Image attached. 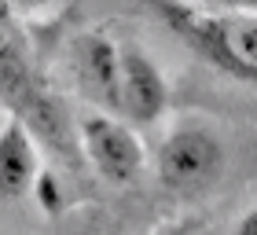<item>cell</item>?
Here are the masks:
<instances>
[{
  "label": "cell",
  "instance_id": "cell-2",
  "mask_svg": "<svg viewBox=\"0 0 257 235\" xmlns=\"http://www.w3.org/2000/svg\"><path fill=\"white\" fill-rule=\"evenodd\" d=\"M224 173V147L202 125H184L158 147V176L177 195H198Z\"/></svg>",
  "mask_w": 257,
  "mask_h": 235
},
{
  "label": "cell",
  "instance_id": "cell-12",
  "mask_svg": "<svg viewBox=\"0 0 257 235\" xmlns=\"http://www.w3.org/2000/svg\"><path fill=\"white\" fill-rule=\"evenodd\" d=\"M155 235H184L180 228H162V231H155Z\"/></svg>",
  "mask_w": 257,
  "mask_h": 235
},
{
  "label": "cell",
  "instance_id": "cell-7",
  "mask_svg": "<svg viewBox=\"0 0 257 235\" xmlns=\"http://www.w3.org/2000/svg\"><path fill=\"white\" fill-rule=\"evenodd\" d=\"M37 144L22 118L0 129V198H22L37 184Z\"/></svg>",
  "mask_w": 257,
  "mask_h": 235
},
{
  "label": "cell",
  "instance_id": "cell-1",
  "mask_svg": "<svg viewBox=\"0 0 257 235\" xmlns=\"http://www.w3.org/2000/svg\"><path fill=\"white\" fill-rule=\"evenodd\" d=\"M147 8L220 74L257 85V15L206 11L188 0H147Z\"/></svg>",
  "mask_w": 257,
  "mask_h": 235
},
{
  "label": "cell",
  "instance_id": "cell-3",
  "mask_svg": "<svg viewBox=\"0 0 257 235\" xmlns=\"http://www.w3.org/2000/svg\"><path fill=\"white\" fill-rule=\"evenodd\" d=\"M0 99L8 103L15 118H22L30 129H37L41 136H48L52 144H63V118L59 107L41 92V85L33 81L26 55H22L19 41L11 37L8 30H0Z\"/></svg>",
  "mask_w": 257,
  "mask_h": 235
},
{
  "label": "cell",
  "instance_id": "cell-8",
  "mask_svg": "<svg viewBox=\"0 0 257 235\" xmlns=\"http://www.w3.org/2000/svg\"><path fill=\"white\" fill-rule=\"evenodd\" d=\"M33 191H37V206L44 209V213H59V209H63V187H59V176L41 173L37 184H33Z\"/></svg>",
  "mask_w": 257,
  "mask_h": 235
},
{
  "label": "cell",
  "instance_id": "cell-13",
  "mask_svg": "<svg viewBox=\"0 0 257 235\" xmlns=\"http://www.w3.org/2000/svg\"><path fill=\"white\" fill-rule=\"evenodd\" d=\"M22 4H33V8H41V4H48V0H22Z\"/></svg>",
  "mask_w": 257,
  "mask_h": 235
},
{
  "label": "cell",
  "instance_id": "cell-11",
  "mask_svg": "<svg viewBox=\"0 0 257 235\" xmlns=\"http://www.w3.org/2000/svg\"><path fill=\"white\" fill-rule=\"evenodd\" d=\"M0 30H15V11H11V0H0Z\"/></svg>",
  "mask_w": 257,
  "mask_h": 235
},
{
  "label": "cell",
  "instance_id": "cell-6",
  "mask_svg": "<svg viewBox=\"0 0 257 235\" xmlns=\"http://www.w3.org/2000/svg\"><path fill=\"white\" fill-rule=\"evenodd\" d=\"M121 99L133 122H155L169 107L166 74L136 44H121Z\"/></svg>",
  "mask_w": 257,
  "mask_h": 235
},
{
  "label": "cell",
  "instance_id": "cell-5",
  "mask_svg": "<svg viewBox=\"0 0 257 235\" xmlns=\"http://www.w3.org/2000/svg\"><path fill=\"white\" fill-rule=\"evenodd\" d=\"M74 77L81 92L107 110H125L121 99V44L107 33H81L74 44Z\"/></svg>",
  "mask_w": 257,
  "mask_h": 235
},
{
  "label": "cell",
  "instance_id": "cell-10",
  "mask_svg": "<svg viewBox=\"0 0 257 235\" xmlns=\"http://www.w3.org/2000/svg\"><path fill=\"white\" fill-rule=\"evenodd\" d=\"M231 235H257V206H253L250 213H246V217L239 220L235 228H231Z\"/></svg>",
  "mask_w": 257,
  "mask_h": 235
},
{
  "label": "cell",
  "instance_id": "cell-4",
  "mask_svg": "<svg viewBox=\"0 0 257 235\" xmlns=\"http://www.w3.org/2000/svg\"><path fill=\"white\" fill-rule=\"evenodd\" d=\"M77 136H81V147H85V158L92 162V169L99 176H107L110 184L140 180V173H144V144L118 118H107V114L81 118Z\"/></svg>",
  "mask_w": 257,
  "mask_h": 235
},
{
  "label": "cell",
  "instance_id": "cell-9",
  "mask_svg": "<svg viewBox=\"0 0 257 235\" xmlns=\"http://www.w3.org/2000/svg\"><path fill=\"white\" fill-rule=\"evenodd\" d=\"M213 4L220 11H250V15H257V0H213Z\"/></svg>",
  "mask_w": 257,
  "mask_h": 235
}]
</instances>
